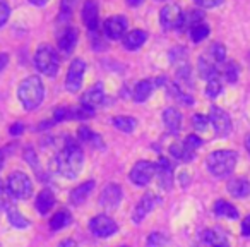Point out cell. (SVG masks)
I'll return each instance as SVG.
<instances>
[{"instance_id":"6da1fadb","label":"cell","mask_w":250,"mask_h":247,"mask_svg":"<svg viewBox=\"0 0 250 247\" xmlns=\"http://www.w3.org/2000/svg\"><path fill=\"white\" fill-rule=\"evenodd\" d=\"M84 163V153L81 150L79 143L76 139L67 137L63 141V146L57 151L55 155V165L60 175L65 179H76L79 175L81 168Z\"/></svg>"},{"instance_id":"7a4b0ae2","label":"cell","mask_w":250,"mask_h":247,"mask_svg":"<svg viewBox=\"0 0 250 247\" xmlns=\"http://www.w3.org/2000/svg\"><path fill=\"white\" fill-rule=\"evenodd\" d=\"M45 98V86L42 79L36 76H29L19 86V100L26 110H35L42 105Z\"/></svg>"},{"instance_id":"3957f363","label":"cell","mask_w":250,"mask_h":247,"mask_svg":"<svg viewBox=\"0 0 250 247\" xmlns=\"http://www.w3.org/2000/svg\"><path fill=\"white\" fill-rule=\"evenodd\" d=\"M236 157L235 151L231 150H216L206 158V167L216 177H228L236 167Z\"/></svg>"},{"instance_id":"277c9868","label":"cell","mask_w":250,"mask_h":247,"mask_svg":"<svg viewBox=\"0 0 250 247\" xmlns=\"http://www.w3.org/2000/svg\"><path fill=\"white\" fill-rule=\"evenodd\" d=\"M35 66L43 76H57L60 69V59L57 50L50 45H40L35 53Z\"/></svg>"},{"instance_id":"5b68a950","label":"cell","mask_w":250,"mask_h":247,"mask_svg":"<svg viewBox=\"0 0 250 247\" xmlns=\"http://www.w3.org/2000/svg\"><path fill=\"white\" fill-rule=\"evenodd\" d=\"M7 189L12 198L16 199H28L33 194V184L31 179L22 172H14L11 174L7 180Z\"/></svg>"},{"instance_id":"8992f818","label":"cell","mask_w":250,"mask_h":247,"mask_svg":"<svg viewBox=\"0 0 250 247\" xmlns=\"http://www.w3.org/2000/svg\"><path fill=\"white\" fill-rule=\"evenodd\" d=\"M160 22L165 29H180L185 24V16L177 4H167L160 12Z\"/></svg>"},{"instance_id":"52a82bcc","label":"cell","mask_w":250,"mask_h":247,"mask_svg":"<svg viewBox=\"0 0 250 247\" xmlns=\"http://www.w3.org/2000/svg\"><path fill=\"white\" fill-rule=\"evenodd\" d=\"M209 122H211L212 129H214V134L218 137H226L229 133H231V118L226 113L225 110L218 107H212L211 112H209Z\"/></svg>"},{"instance_id":"ba28073f","label":"cell","mask_w":250,"mask_h":247,"mask_svg":"<svg viewBox=\"0 0 250 247\" xmlns=\"http://www.w3.org/2000/svg\"><path fill=\"white\" fill-rule=\"evenodd\" d=\"M156 175V163H151V161H137L136 165L130 170V180L136 185H147L153 177Z\"/></svg>"},{"instance_id":"9c48e42d","label":"cell","mask_w":250,"mask_h":247,"mask_svg":"<svg viewBox=\"0 0 250 247\" xmlns=\"http://www.w3.org/2000/svg\"><path fill=\"white\" fill-rule=\"evenodd\" d=\"M86 72V64L81 59H76L70 64L69 70H67V77H65V88L70 93H77L83 86V77Z\"/></svg>"},{"instance_id":"30bf717a","label":"cell","mask_w":250,"mask_h":247,"mask_svg":"<svg viewBox=\"0 0 250 247\" xmlns=\"http://www.w3.org/2000/svg\"><path fill=\"white\" fill-rule=\"evenodd\" d=\"M91 232L96 237H101V239H106V237H111L118 232V225L106 215H98L91 220L89 223Z\"/></svg>"},{"instance_id":"8fae6325","label":"cell","mask_w":250,"mask_h":247,"mask_svg":"<svg viewBox=\"0 0 250 247\" xmlns=\"http://www.w3.org/2000/svg\"><path fill=\"white\" fill-rule=\"evenodd\" d=\"M103 31H104V35H106V38H110V40L124 38L125 31H127V19H125L124 16L108 18L103 24Z\"/></svg>"},{"instance_id":"7c38bea8","label":"cell","mask_w":250,"mask_h":247,"mask_svg":"<svg viewBox=\"0 0 250 247\" xmlns=\"http://www.w3.org/2000/svg\"><path fill=\"white\" fill-rule=\"evenodd\" d=\"M122 201V189L117 184H108L106 187L101 191L100 196V204L106 209H115L118 202Z\"/></svg>"},{"instance_id":"4fadbf2b","label":"cell","mask_w":250,"mask_h":247,"mask_svg":"<svg viewBox=\"0 0 250 247\" xmlns=\"http://www.w3.org/2000/svg\"><path fill=\"white\" fill-rule=\"evenodd\" d=\"M100 21V7L94 0H86L83 7V22L89 31H96Z\"/></svg>"},{"instance_id":"5bb4252c","label":"cell","mask_w":250,"mask_h":247,"mask_svg":"<svg viewBox=\"0 0 250 247\" xmlns=\"http://www.w3.org/2000/svg\"><path fill=\"white\" fill-rule=\"evenodd\" d=\"M156 196L154 194H144L143 199L137 202L136 209H134V215H132V220L134 223H141L151 211L154 209V204H156Z\"/></svg>"},{"instance_id":"9a60e30c","label":"cell","mask_w":250,"mask_h":247,"mask_svg":"<svg viewBox=\"0 0 250 247\" xmlns=\"http://www.w3.org/2000/svg\"><path fill=\"white\" fill-rule=\"evenodd\" d=\"M156 177L160 180V185L163 189H170L173 182V167L167 158H160L156 163Z\"/></svg>"},{"instance_id":"2e32d148","label":"cell","mask_w":250,"mask_h":247,"mask_svg":"<svg viewBox=\"0 0 250 247\" xmlns=\"http://www.w3.org/2000/svg\"><path fill=\"white\" fill-rule=\"evenodd\" d=\"M77 45V29L76 28H65L59 36V50L65 55L74 52Z\"/></svg>"},{"instance_id":"e0dca14e","label":"cell","mask_w":250,"mask_h":247,"mask_svg":"<svg viewBox=\"0 0 250 247\" xmlns=\"http://www.w3.org/2000/svg\"><path fill=\"white\" fill-rule=\"evenodd\" d=\"M163 122H165V127H167L171 134H177L182 131V122H184V117H182V113L177 110V108H165L163 110Z\"/></svg>"},{"instance_id":"ac0fdd59","label":"cell","mask_w":250,"mask_h":247,"mask_svg":"<svg viewBox=\"0 0 250 247\" xmlns=\"http://www.w3.org/2000/svg\"><path fill=\"white\" fill-rule=\"evenodd\" d=\"M103 100H104L103 86H101V84H96V86L89 88V90L83 94V98H81V105H84V107H87V108H93L94 110L98 105L103 103Z\"/></svg>"},{"instance_id":"d6986e66","label":"cell","mask_w":250,"mask_h":247,"mask_svg":"<svg viewBox=\"0 0 250 247\" xmlns=\"http://www.w3.org/2000/svg\"><path fill=\"white\" fill-rule=\"evenodd\" d=\"M147 42V33L143 29H134L124 36V46L127 50H139Z\"/></svg>"},{"instance_id":"ffe728a7","label":"cell","mask_w":250,"mask_h":247,"mask_svg":"<svg viewBox=\"0 0 250 247\" xmlns=\"http://www.w3.org/2000/svg\"><path fill=\"white\" fill-rule=\"evenodd\" d=\"M93 189H94V182L93 180H87V182H84V184L77 185V187L70 192V202H72V204H76V206L83 204V202L89 198V194L93 192Z\"/></svg>"},{"instance_id":"44dd1931","label":"cell","mask_w":250,"mask_h":247,"mask_svg":"<svg viewBox=\"0 0 250 247\" xmlns=\"http://www.w3.org/2000/svg\"><path fill=\"white\" fill-rule=\"evenodd\" d=\"M228 192L235 198H247L250 196V182L245 180V179H231L226 185Z\"/></svg>"},{"instance_id":"7402d4cb","label":"cell","mask_w":250,"mask_h":247,"mask_svg":"<svg viewBox=\"0 0 250 247\" xmlns=\"http://www.w3.org/2000/svg\"><path fill=\"white\" fill-rule=\"evenodd\" d=\"M5 213H7V218H9V222H11V225L12 226H16V228H26V226L29 225V222L28 220L22 216V213L19 211L18 208H16L14 204H12L11 201H7L5 202Z\"/></svg>"},{"instance_id":"603a6c76","label":"cell","mask_w":250,"mask_h":247,"mask_svg":"<svg viewBox=\"0 0 250 247\" xmlns=\"http://www.w3.org/2000/svg\"><path fill=\"white\" fill-rule=\"evenodd\" d=\"M53 204H55L53 192L50 189H43L38 194V198H36V209H38V213L40 215H46L53 208Z\"/></svg>"},{"instance_id":"cb8c5ba5","label":"cell","mask_w":250,"mask_h":247,"mask_svg":"<svg viewBox=\"0 0 250 247\" xmlns=\"http://www.w3.org/2000/svg\"><path fill=\"white\" fill-rule=\"evenodd\" d=\"M214 213L218 216H223V218H228V220L238 218V209H236L231 202L225 201V199H218V201L214 202Z\"/></svg>"},{"instance_id":"d4e9b609","label":"cell","mask_w":250,"mask_h":247,"mask_svg":"<svg viewBox=\"0 0 250 247\" xmlns=\"http://www.w3.org/2000/svg\"><path fill=\"white\" fill-rule=\"evenodd\" d=\"M204 242L211 247H229V242L226 235L219 230H206L204 232Z\"/></svg>"},{"instance_id":"484cf974","label":"cell","mask_w":250,"mask_h":247,"mask_svg":"<svg viewBox=\"0 0 250 247\" xmlns=\"http://www.w3.org/2000/svg\"><path fill=\"white\" fill-rule=\"evenodd\" d=\"M113 126L120 133L130 134L137 127V120L134 117H129V115H118V117L113 118Z\"/></svg>"},{"instance_id":"4316f807","label":"cell","mask_w":250,"mask_h":247,"mask_svg":"<svg viewBox=\"0 0 250 247\" xmlns=\"http://www.w3.org/2000/svg\"><path fill=\"white\" fill-rule=\"evenodd\" d=\"M170 153L173 155L177 160L180 161H190L194 160V150H190V148L187 146L185 143H175L170 146Z\"/></svg>"},{"instance_id":"83f0119b","label":"cell","mask_w":250,"mask_h":247,"mask_svg":"<svg viewBox=\"0 0 250 247\" xmlns=\"http://www.w3.org/2000/svg\"><path fill=\"white\" fill-rule=\"evenodd\" d=\"M151 93H153V83L147 79H143L134 88V100L143 103V101H146L151 96Z\"/></svg>"},{"instance_id":"f1b7e54d","label":"cell","mask_w":250,"mask_h":247,"mask_svg":"<svg viewBox=\"0 0 250 247\" xmlns=\"http://www.w3.org/2000/svg\"><path fill=\"white\" fill-rule=\"evenodd\" d=\"M72 223V215L65 209H60L53 215V218L50 220V228L52 230H60V228H65L67 225Z\"/></svg>"},{"instance_id":"f546056e","label":"cell","mask_w":250,"mask_h":247,"mask_svg":"<svg viewBox=\"0 0 250 247\" xmlns=\"http://www.w3.org/2000/svg\"><path fill=\"white\" fill-rule=\"evenodd\" d=\"M199 70H201V76L204 77L206 81L211 79V77L218 76V69H216V64L212 60H209L208 57H201L199 60Z\"/></svg>"},{"instance_id":"4dcf8cb0","label":"cell","mask_w":250,"mask_h":247,"mask_svg":"<svg viewBox=\"0 0 250 247\" xmlns=\"http://www.w3.org/2000/svg\"><path fill=\"white\" fill-rule=\"evenodd\" d=\"M206 57H208L209 60H212L214 64H219L226 59V48L221 43H214V45H211L209 52L206 53Z\"/></svg>"},{"instance_id":"1f68e13d","label":"cell","mask_w":250,"mask_h":247,"mask_svg":"<svg viewBox=\"0 0 250 247\" xmlns=\"http://www.w3.org/2000/svg\"><path fill=\"white\" fill-rule=\"evenodd\" d=\"M223 91V83L219 79V76H214L211 79H208V84H206V94L209 98H218Z\"/></svg>"},{"instance_id":"d6a6232c","label":"cell","mask_w":250,"mask_h":247,"mask_svg":"<svg viewBox=\"0 0 250 247\" xmlns=\"http://www.w3.org/2000/svg\"><path fill=\"white\" fill-rule=\"evenodd\" d=\"M238 76H240V69L235 62H228L223 69V77H225L226 83L229 84H235L238 81Z\"/></svg>"},{"instance_id":"836d02e7","label":"cell","mask_w":250,"mask_h":247,"mask_svg":"<svg viewBox=\"0 0 250 247\" xmlns=\"http://www.w3.org/2000/svg\"><path fill=\"white\" fill-rule=\"evenodd\" d=\"M209 36V26L206 24H195L190 29V38L194 43H201L202 40H206Z\"/></svg>"},{"instance_id":"e575fe53","label":"cell","mask_w":250,"mask_h":247,"mask_svg":"<svg viewBox=\"0 0 250 247\" xmlns=\"http://www.w3.org/2000/svg\"><path fill=\"white\" fill-rule=\"evenodd\" d=\"M192 126H194V129L206 133L208 127L211 126V122H209V117H206V115H194L192 117Z\"/></svg>"},{"instance_id":"d590c367","label":"cell","mask_w":250,"mask_h":247,"mask_svg":"<svg viewBox=\"0 0 250 247\" xmlns=\"http://www.w3.org/2000/svg\"><path fill=\"white\" fill-rule=\"evenodd\" d=\"M165 244H167V237H165L163 233H160V232L151 233L149 239H147V246H149V247H163Z\"/></svg>"},{"instance_id":"8d00e7d4","label":"cell","mask_w":250,"mask_h":247,"mask_svg":"<svg viewBox=\"0 0 250 247\" xmlns=\"http://www.w3.org/2000/svg\"><path fill=\"white\" fill-rule=\"evenodd\" d=\"M74 5H76V0H62V5H60L62 18H69V16H72Z\"/></svg>"},{"instance_id":"74e56055","label":"cell","mask_w":250,"mask_h":247,"mask_svg":"<svg viewBox=\"0 0 250 247\" xmlns=\"http://www.w3.org/2000/svg\"><path fill=\"white\" fill-rule=\"evenodd\" d=\"M9 16H11V7H9V4H5V2H0V28L7 22Z\"/></svg>"},{"instance_id":"f35d334b","label":"cell","mask_w":250,"mask_h":247,"mask_svg":"<svg viewBox=\"0 0 250 247\" xmlns=\"http://www.w3.org/2000/svg\"><path fill=\"white\" fill-rule=\"evenodd\" d=\"M194 2L204 9H214L223 4V0H194Z\"/></svg>"},{"instance_id":"ab89813d","label":"cell","mask_w":250,"mask_h":247,"mask_svg":"<svg viewBox=\"0 0 250 247\" xmlns=\"http://www.w3.org/2000/svg\"><path fill=\"white\" fill-rule=\"evenodd\" d=\"M185 144H187L190 150H194L195 151V148H199L202 144V141L199 139V136H194V134H190V136H187L185 137V141H184Z\"/></svg>"},{"instance_id":"60d3db41","label":"cell","mask_w":250,"mask_h":247,"mask_svg":"<svg viewBox=\"0 0 250 247\" xmlns=\"http://www.w3.org/2000/svg\"><path fill=\"white\" fill-rule=\"evenodd\" d=\"M242 233L245 237H250V215L242 222Z\"/></svg>"},{"instance_id":"b9f144b4","label":"cell","mask_w":250,"mask_h":247,"mask_svg":"<svg viewBox=\"0 0 250 247\" xmlns=\"http://www.w3.org/2000/svg\"><path fill=\"white\" fill-rule=\"evenodd\" d=\"M7 64H9V55L7 53H0V72L7 67Z\"/></svg>"},{"instance_id":"7bdbcfd3","label":"cell","mask_w":250,"mask_h":247,"mask_svg":"<svg viewBox=\"0 0 250 247\" xmlns=\"http://www.w3.org/2000/svg\"><path fill=\"white\" fill-rule=\"evenodd\" d=\"M59 247H77V244H76V240H72V239H65L59 244Z\"/></svg>"},{"instance_id":"ee69618b","label":"cell","mask_w":250,"mask_h":247,"mask_svg":"<svg viewBox=\"0 0 250 247\" xmlns=\"http://www.w3.org/2000/svg\"><path fill=\"white\" fill-rule=\"evenodd\" d=\"M21 133H22V126H21V124H16V126L11 127V134H14V136H19Z\"/></svg>"},{"instance_id":"f6af8a7d","label":"cell","mask_w":250,"mask_h":247,"mask_svg":"<svg viewBox=\"0 0 250 247\" xmlns=\"http://www.w3.org/2000/svg\"><path fill=\"white\" fill-rule=\"evenodd\" d=\"M29 4H33V5H38V7H42V5H45L48 0H28Z\"/></svg>"},{"instance_id":"bcb514c9","label":"cell","mask_w":250,"mask_h":247,"mask_svg":"<svg viewBox=\"0 0 250 247\" xmlns=\"http://www.w3.org/2000/svg\"><path fill=\"white\" fill-rule=\"evenodd\" d=\"M5 202H7V199H5V191L2 187H0V204L5 206Z\"/></svg>"},{"instance_id":"7dc6e473","label":"cell","mask_w":250,"mask_h":247,"mask_svg":"<svg viewBox=\"0 0 250 247\" xmlns=\"http://www.w3.org/2000/svg\"><path fill=\"white\" fill-rule=\"evenodd\" d=\"M4 160H5L4 151H0V170H2V167H4Z\"/></svg>"},{"instance_id":"c3c4849f","label":"cell","mask_w":250,"mask_h":247,"mask_svg":"<svg viewBox=\"0 0 250 247\" xmlns=\"http://www.w3.org/2000/svg\"><path fill=\"white\" fill-rule=\"evenodd\" d=\"M129 4L130 5H137V4H141V0H129Z\"/></svg>"},{"instance_id":"681fc988","label":"cell","mask_w":250,"mask_h":247,"mask_svg":"<svg viewBox=\"0 0 250 247\" xmlns=\"http://www.w3.org/2000/svg\"><path fill=\"white\" fill-rule=\"evenodd\" d=\"M245 144H247V150H249V153H250V136L247 137V143Z\"/></svg>"},{"instance_id":"f907efd6","label":"cell","mask_w":250,"mask_h":247,"mask_svg":"<svg viewBox=\"0 0 250 247\" xmlns=\"http://www.w3.org/2000/svg\"><path fill=\"white\" fill-rule=\"evenodd\" d=\"M158 2H165V0H158Z\"/></svg>"},{"instance_id":"816d5d0a","label":"cell","mask_w":250,"mask_h":247,"mask_svg":"<svg viewBox=\"0 0 250 247\" xmlns=\"http://www.w3.org/2000/svg\"><path fill=\"white\" fill-rule=\"evenodd\" d=\"M0 2H2V0H0Z\"/></svg>"}]
</instances>
